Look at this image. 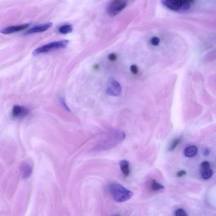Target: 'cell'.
Listing matches in <instances>:
<instances>
[{"label":"cell","instance_id":"1","mask_svg":"<svg viewBox=\"0 0 216 216\" xmlns=\"http://www.w3.org/2000/svg\"><path fill=\"white\" fill-rule=\"evenodd\" d=\"M110 194L116 202H124L131 198L133 193L122 185L116 182L111 183L109 186Z\"/></svg>","mask_w":216,"mask_h":216},{"label":"cell","instance_id":"2","mask_svg":"<svg viewBox=\"0 0 216 216\" xmlns=\"http://www.w3.org/2000/svg\"><path fill=\"white\" fill-rule=\"evenodd\" d=\"M189 0H163L162 4L165 7L171 11L183 12L188 10L193 3Z\"/></svg>","mask_w":216,"mask_h":216},{"label":"cell","instance_id":"3","mask_svg":"<svg viewBox=\"0 0 216 216\" xmlns=\"http://www.w3.org/2000/svg\"><path fill=\"white\" fill-rule=\"evenodd\" d=\"M69 43V41L68 40L51 42L34 50L33 54L34 56H37L43 53H48L52 50L63 49L67 47Z\"/></svg>","mask_w":216,"mask_h":216},{"label":"cell","instance_id":"4","mask_svg":"<svg viewBox=\"0 0 216 216\" xmlns=\"http://www.w3.org/2000/svg\"><path fill=\"white\" fill-rule=\"evenodd\" d=\"M127 5V1L122 0L111 1L107 6V13L111 17H113L119 14L124 10Z\"/></svg>","mask_w":216,"mask_h":216},{"label":"cell","instance_id":"5","mask_svg":"<svg viewBox=\"0 0 216 216\" xmlns=\"http://www.w3.org/2000/svg\"><path fill=\"white\" fill-rule=\"evenodd\" d=\"M106 92L111 96H119L122 92L121 86L120 84L115 79H111L107 82L106 87Z\"/></svg>","mask_w":216,"mask_h":216},{"label":"cell","instance_id":"6","mask_svg":"<svg viewBox=\"0 0 216 216\" xmlns=\"http://www.w3.org/2000/svg\"><path fill=\"white\" fill-rule=\"evenodd\" d=\"M30 23H26L22 24V25H18V26H10L4 28L1 30V33L4 34H13L20 31L23 30L24 29H27L30 26Z\"/></svg>","mask_w":216,"mask_h":216},{"label":"cell","instance_id":"7","mask_svg":"<svg viewBox=\"0 0 216 216\" xmlns=\"http://www.w3.org/2000/svg\"><path fill=\"white\" fill-rule=\"evenodd\" d=\"M29 113V110L26 107L21 105L14 106L12 111V116L15 118H20L26 116Z\"/></svg>","mask_w":216,"mask_h":216},{"label":"cell","instance_id":"8","mask_svg":"<svg viewBox=\"0 0 216 216\" xmlns=\"http://www.w3.org/2000/svg\"><path fill=\"white\" fill-rule=\"evenodd\" d=\"M53 23H49L34 27V28H31V29L28 30L26 32V34H35V33L45 31H47L48 29H50L53 26Z\"/></svg>","mask_w":216,"mask_h":216},{"label":"cell","instance_id":"9","mask_svg":"<svg viewBox=\"0 0 216 216\" xmlns=\"http://www.w3.org/2000/svg\"><path fill=\"white\" fill-rule=\"evenodd\" d=\"M20 170L22 177L24 179L28 178L32 174V166L26 162H23L21 164L20 166Z\"/></svg>","mask_w":216,"mask_h":216},{"label":"cell","instance_id":"10","mask_svg":"<svg viewBox=\"0 0 216 216\" xmlns=\"http://www.w3.org/2000/svg\"><path fill=\"white\" fill-rule=\"evenodd\" d=\"M119 166L122 174L125 177L128 176L130 174L129 163L127 160H122L119 163Z\"/></svg>","mask_w":216,"mask_h":216},{"label":"cell","instance_id":"11","mask_svg":"<svg viewBox=\"0 0 216 216\" xmlns=\"http://www.w3.org/2000/svg\"><path fill=\"white\" fill-rule=\"evenodd\" d=\"M198 152V148L195 146H191L186 148L184 154L187 157H193L195 156Z\"/></svg>","mask_w":216,"mask_h":216},{"label":"cell","instance_id":"12","mask_svg":"<svg viewBox=\"0 0 216 216\" xmlns=\"http://www.w3.org/2000/svg\"><path fill=\"white\" fill-rule=\"evenodd\" d=\"M73 30L72 25L66 24L59 27L58 29V32L62 34H66L72 32Z\"/></svg>","mask_w":216,"mask_h":216},{"label":"cell","instance_id":"13","mask_svg":"<svg viewBox=\"0 0 216 216\" xmlns=\"http://www.w3.org/2000/svg\"><path fill=\"white\" fill-rule=\"evenodd\" d=\"M151 187L152 190L153 191H157L160 190H163L165 188L163 185L159 183L155 179L152 180V182Z\"/></svg>","mask_w":216,"mask_h":216},{"label":"cell","instance_id":"14","mask_svg":"<svg viewBox=\"0 0 216 216\" xmlns=\"http://www.w3.org/2000/svg\"><path fill=\"white\" fill-rule=\"evenodd\" d=\"M213 175V171L210 168L203 170L201 173V176L204 179H208L210 178Z\"/></svg>","mask_w":216,"mask_h":216},{"label":"cell","instance_id":"15","mask_svg":"<svg viewBox=\"0 0 216 216\" xmlns=\"http://www.w3.org/2000/svg\"><path fill=\"white\" fill-rule=\"evenodd\" d=\"M181 141V139L180 138H176L172 142L171 144L169 147L168 151L171 152L174 150L180 142Z\"/></svg>","mask_w":216,"mask_h":216},{"label":"cell","instance_id":"16","mask_svg":"<svg viewBox=\"0 0 216 216\" xmlns=\"http://www.w3.org/2000/svg\"><path fill=\"white\" fill-rule=\"evenodd\" d=\"M160 40L157 37H153L151 39L150 43L152 45L154 46H157L159 45Z\"/></svg>","mask_w":216,"mask_h":216},{"label":"cell","instance_id":"17","mask_svg":"<svg viewBox=\"0 0 216 216\" xmlns=\"http://www.w3.org/2000/svg\"><path fill=\"white\" fill-rule=\"evenodd\" d=\"M175 216H187L186 213L183 209H179L175 212Z\"/></svg>","mask_w":216,"mask_h":216},{"label":"cell","instance_id":"18","mask_svg":"<svg viewBox=\"0 0 216 216\" xmlns=\"http://www.w3.org/2000/svg\"><path fill=\"white\" fill-rule=\"evenodd\" d=\"M201 168L203 170L207 169L210 168V163L208 161H205L202 163L201 165Z\"/></svg>","mask_w":216,"mask_h":216},{"label":"cell","instance_id":"19","mask_svg":"<svg viewBox=\"0 0 216 216\" xmlns=\"http://www.w3.org/2000/svg\"><path fill=\"white\" fill-rule=\"evenodd\" d=\"M130 69L132 74H134V75H136L138 73V67L136 65H132V66H130Z\"/></svg>","mask_w":216,"mask_h":216},{"label":"cell","instance_id":"20","mask_svg":"<svg viewBox=\"0 0 216 216\" xmlns=\"http://www.w3.org/2000/svg\"><path fill=\"white\" fill-rule=\"evenodd\" d=\"M108 58L110 61H116L117 59V56H116V54H114V53H111L108 55Z\"/></svg>","mask_w":216,"mask_h":216},{"label":"cell","instance_id":"21","mask_svg":"<svg viewBox=\"0 0 216 216\" xmlns=\"http://www.w3.org/2000/svg\"><path fill=\"white\" fill-rule=\"evenodd\" d=\"M186 174V171L185 170L180 171H178L177 173L176 176H177L178 177H180L185 175Z\"/></svg>","mask_w":216,"mask_h":216},{"label":"cell","instance_id":"22","mask_svg":"<svg viewBox=\"0 0 216 216\" xmlns=\"http://www.w3.org/2000/svg\"><path fill=\"white\" fill-rule=\"evenodd\" d=\"M210 152L208 149L206 148L204 152V154L205 156H208L209 155Z\"/></svg>","mask_w":216,"mask_h":216},{"label":"cell","instance_id":"23","mask_svg":"<svg viewBox=\"0 0 216 216\" xmlns=\"http://www.w3.org/2000/svg\"><path fill=\"white\" fill-rule=\"evenodd\" d=\"M112 216H120V215H117V214L116 215H116H113Z\"/></svg>","mask_w":216,"mask_h":216}]
</instances>
